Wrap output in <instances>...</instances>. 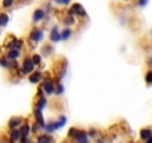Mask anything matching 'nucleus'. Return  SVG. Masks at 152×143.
Returning a JSON list of instances; mask_svg holds the SVG:
<instances>
[{"label":"nucleus","mask_w":152,"mask_h":143,"mask_svg":"<svg viewBox=\"0 0 152 143\" xmlns=\"http://www.w3.org/2000/svg\"><path fill=\"white\" fill-rule=\"evenodd\" d=\"M67 15L87 18V12H85L84 6H81V3H73V5H70V8H69V11H67Z\"/></svg>","instance_id":"nucleus-1"},{"label":"nucleus","mask_w":152,"mask_h":143,"mask_svg":"<svg viewBox=\"0 0 152 143\" xmlns=\"http://www.w3.org/2000/svg\"><path fill=\"white\" fill-rule=\"evenodd\" d=\"M40 88L43 90V93H45V94H48V96H52V94L55 93V82H54L51 78H45V79L42 81V85H40Z\"/></svg>","instance_id":"nucleus-2"},{"label":"nucleus","mask_w":152,"mask_h":143,"mask_svg":"<svg viewBox=\"0 0 152 143\" xmlns=\"http://www.w3.org/2000/svg\"><path fill=\"white\" fill-rule=\"evenodd\" d=\"M20 133H21V139L20 142L21 143H28V137L31 134V125L28 122H24L21 127H20Z\"/></svg>","instance_id":"nucleus-3"},{"label":"nucleus","mask_w":152,"mask_h":143,"mask_svg":"<svg viewBox=\"0 0 152 143\" xmlns=\"http://www.w3.org/2000/svg\"><path fill=\"white\" fill-rule=\"evenodd\" d=\"M43 36H45V31H43V28L34 27V28L30 31V34H28V39H30L33 43H37V42H40V40L43 39Z\"/></svg>","instance_id":"nucleus-4"},{"label":"nucleus","mask_w":152,"mask_h":143,"mask_svg":"<svg viewBox=\"0 0 152 143\" xmlns=\"http://www.w3.org/2000/svg\"><path fill=\"white\" fill-rule=\"evenodd\" d=\"M34 64H33V61H31V57H27L24 61H23V66H21V72L24 75H31L33 72H34Z\"/></svg>","instance_id":"nucleus-5"},{"label":"nucleus","mask_w":152,"mask_h":143,"mask_svg":"<svg viewBox=\"0 0 152 143\" xmlns=\"http://www.w3.org/2000/svg\"><path fill=\"white\" fill-rule=\"evenodd\" d=\"M61 127H60V124L57 122V121H49V122H46L45 124V127H43V131H45V134H54L57 130H60Z\"/></svg>","instance_id":"nucleus-6"},{"label":"nucleus","mask_w":152,"mask_h":143,"mask_svg":"<svg viewBox=\"0 0 152 143\" xmlns=\"http://www.w3.org/2000/svg\"><path fill=\"white\" fill-rule=\"evenodd\" d=\"M72 143H90V137L85 130H79V133L76 134V137L72 140Z\"/></svg>","instance_id":"nucleus-7"},{"label":"nucleus","mask_w":152,"mask_h":143,"mask_svg":"<svg viewBox=\"0 0 152 143\" xmlns=\"http://www.w3.org/2000/svg\"><path fill=\"white\" fill-rule=\"evenodd\" d=\"M49 40L51 43H57L61 40V31L58 30V26H52L51 33H49Z\"/></svg>","instance_id":"nucleus-8"},{"label":"nucleus","mask_w":152,"mask_h":143,"mask_svg":"<svg viewBox=\"0 0 152 143\" xmlns=\"http://www.w3.org/2000/svg\"><path fill=\"white\" fill-rule=\"evenodd\" d=\"M46 11L45 9H42V8H39V9H36L34 12H33V23H40V21H43L45 18H46Z\"/></svg>","instance_id":"nucleus-9"},{"label":"nucleus","mask_w":152,"mask_h":143,"mask_svg":"<svg viewBox=\"0 0 152 143\" xmlns=\"http://www.w3.org/2000/svg\"><path fill=\"white\" fill-rule=\"evenodd\" d=\"M28 81H30L31 84H39V82L43 81V73H42L40 70H34L33 73L28 76Z\"/></svg>","instance_id":"nucleus-10"},{"label":"nucleus","mask_w":152,"mask_h":143,"mask_svg":"<svg viewBox=\"0 0 152 143\" xmlns=\"http://www.w3.org/2000/svg\"><path fill=\"white\" fill-rule=\"evenodd\" d=\"M23 124H24V121H23V118H20V116H15V118L9 119V122H8V125H9L11 130H14V128H20Z\"/></svg>","instance_id":"nucleus-11"},{"label":"nucleus","mask_w":152,"mask_h":143,"mask_svg":"<svg viewBox=\"0 0 152 143\" xmlns=\"http://www.w3.org/2000/svg\"><path fill=\"white\" fill-rule=\"evenodd\" d=\"M21 139V133H20V128H14L9 131V142L12 143H18Z\"/></svg>","instance_id":"nucleus-12"},{"label":"nucleus","mask_w":152,"mask_h":143,"mask_svg":"<svg viewBox=\"0 0 152 143\" xmlns=\"http://www.w3.org/2000/svg\"><path fill=\"white\" fill-rule=\"evenodd\" d=\"M139 137H140V140L146 142L149 137H152V128H151V127H145V128H142L140 133H139Z\"/></svg>","instance_id":"nucleus-13"},{"label":"nucleus","mask_w":152,"mask_h":143,"mask_svg":"<svg viewBox=\"0 0 152 143\" xmlns=\"http://www.w3.org/2000/svg\"><path fill=\"white\" fill-rule=\"evenodd\" d=\"M54 142H55L54 137L51 134H45V133L39 134L37 136V140H36V143H54Z\"/></svg>","instance_id":"nucleus-14"},{"label":"nucleus","mask_w":152,"mask_h":143,"mask_svg":"<svg viewBox=\"0 0 152 143\" xmlns=\"http://www.w3.org/2000/svg\"><path fill=\"white\" fill-rule=\"evenodd\" d=\"M48 107V98L45 97V96H42V97H39L37 98V103H36V107L34 109H37V110H45Z\"/></svg>","instance_id":"nucleus-15"},{"label":"nucleus","mask_w":152,"mask_h":143,"mask_svg":"<svg viewBox=\"0 0 152 143\" xmlns=\"http://www.w3.org/2000/svg\"><path fill=\"white\" fill-rule=\"evenodd\" d=\"M33 113H34V116H36V124L37 125H40L42 127V130H43V127H45V119H43V113H42V110H37V109H34L33 110Z\"/></svg>","instance_id":"nucleus-16"},{"label":"nucleus","mask_w":152,"mask_h":143,"mask_svg":"<svg viewBox=\"0 0 152 143\" xmlns=\"http://www.w3.org/2000/svg\"><path fill=\"white\" fill-rule=\"evenodd\" d=\"M23 48V40L20 39H14L9 45H8V49H17V51H21Z\"/></svg>","instance_id":"nucleus-17"},{"label":"nucleus","mask_w":152,"mask_h":143,"mask_svg":"<svg viewBox=\"0 0 152 143\" xmlns=\"http://www.w3.org/2000/svg\"><path fill=\"white\" fill-rule=\"evenodd\" d=\"M72 36H73V30L72 28L66 27L64 30H61V40H69V39H72Z\"/></svg>","instance_id":"nucleus-18"},{"label":"nucleus","mask_w":152,"mask_h":143,"mask_svg":"<svg viewBox=\"0 0 152 143\" xmlns=\"http://www.w3.org/2000/svg\"><path fill=\"white\" fill-rule=\"evenodd\" d=\"M20 55H21V51H17V49H9V51H8L6 58H8V60H11V61H15V60H17Z\"/></svg>","instance_id":"nucleus-19"},{"label":"nucleus","mask_w":152,"mask_h":143,"mask_svg":"<svg viewBox=\"0 0 152 143\" xmlns=\"http://www.w3.org/2000/svg\"><path fill=\"white\" fill-rule=\"evenodd\" d=\"M54 82H55V93L54 94L55 96H63L64 94V85H63V82L61 81H57V79Z\"/></svg>","instance_id":"nucleus-20"},{"label":"nucleus","mask_w":152,"mask_h":143,"mask_svg":"<svg viewBox=\"0 0 152 143\" xmlns=\"http://www.w3.org/2000/svg\"><path fill=\"white\" fill-rule=\"evenodd\" d=\"M52 54H54V48H52V45H45V46L42 48V55L48 57V55H52Z\"/></svg>","instance_id":"nucleus-21"},{"label":"nucleus","mask_w":152,"mask_h":143,"mask_svg":"<svg viewBox=\"0 0 152 143\" xmlns=\"http://www.w3.org/2000/svg\"><path fill=\"white\" fill-rule=\"evenodd\" d=\"M87 134H88V137L90 139H94V140H97L99 139V130H96V128H90V130H87Z\"/></svg>","instance_id":"nucleus-22"},{"label":"nucleus","mask_w":152,"mask_h":143,"mask_svg":"<svg viewBox=\"0 0 152 143\" xmlns=\"http://www.w3.org/2000/svg\"><path fill=\"white\" fill-rule=\"evenodd\" d=\"M79 133V128H76V127H72V128H69V131H67V137L69 139H75L76 137V134H78Z\"/></svg>","instance_id":"nucleus-23"},{"label":"nucleus","mask_w":152,"mask_h":143,"mask_svg":"<svg viewBox=\"0 0 152 143\" xmlns=\"http://www.w3.org/2000/svg\"><path fill=\"white\" fill-rule=\"evenodd\" d=\"M75 23H76V20H75V17H72V15H67V17L64 18V24H66V27H69V28H70V26H75Z\"/></svg>","instance_id":"nucleus-24"},{"label":"nucleus","mask_w":152,"mask_h":143,"mask_svg":"<svg viewBox=\"0 0 152 143\" xmlns=\"http://www.w3.org/2000/svg\"><path fill=\"white\" fill-rule=\"evenodd\" d=\"M9 21V15L8 14H0V27H5Z\"/></svg>","instance_id":"nucleus-25"},{"label":"nucleus","mask_w":152,"mask_h":143,"mask_svg":"<svg viewBox=\"0 0 152 143\" xmlns=\"http://www.w3.org/2000/svg\"><path fill=\"white\" fill-rule=\"evenodd\" d=\"M31 61H33V64H34V66H39V64L42 63V55H39V54H33Z\"/></svg>","instance_id":"nucleus-26"},{"label":"nucleus","mask_w":152,"mask_h":143,"mask_svg":"<svg viewBox=\"0 0 152 143\" xmlns=\"http://www.w3.org/2000/svg\"><path fill=\"white\" fill-rule=\"evenodd\" d=\"M52 2L58 6H69L72 3V0H52Z\"/></svg>","instance_id":"nucleus-27"},{"label":"nucleus","mask_w":152,"mask_h":143,"mask_svg":"<svg viewBox=\"0 0 152 143\" xmlns=\"http://www.w3.org/2000/svg\"><path fill=\"white\" fill-rule=\"evenodd\" d=\"M57 122L60 124V127L63 128L64 125H66V122H67V118H66V115H60L58 116V119H57Z\"/></svg>","instance_id":"nucleus-28"},{"label":"nucleus","mask_w":152,"mask_h":143,"mask_svg":"<svg viewBox=\"0 0 152 143\" xmlns=\"http://www.w3.org/2000/svg\"><path fill=\"white\" fill-rule=\"evenodd\" d=\"M0 66L5 67V69H9V60L6 57H2V58H0Z\"/></svg>","instance_id":"nucleus-29"},{"label":"nucleus","mask_w":152,"mask_h":143,"mask_svg":"<svg viewBox=\"0 0 152 143\" xmlns=\"http://www.w3.org/2000/svg\"><path fill=\"white\" fill-rule=\"evenodd\" d=\"M145 81H146L148 84H152V70L146 72V76H145Z\"/></svg>","instance_id":"nucleus-30"},{"label":"nucleus","mask_w":152,"mask_h":143,"mask_svg":"<svg viewBox=\"0 0 152 143\" xmlns=\"http://www.w3.org/2000/svg\"><path fill=\"white\" fill-rule=\"evenodd\" d=\"M39 130H42V127H40V125H37V124L34 122V125H31V133L37 134V133H39Z\"/></svg>","instance_id":"nucleus-31"},{"label":"nucleus","mask_w":152,"mask_h":143,"mask_svg":"<svg viewBox=\"0 0 152 143\" xmlns=\"http://www.w3.org/2000/svg\"><path fill=\"white\" fill-rule=\"evenodd\" d=\"M15 3V0H3V6L5 8H9V6H12Z\"/></svg>","instance_id":"nucleus-32"},{"label":"nucleus","mask_w":152,"mask_h":143,"mask_svg":"<svg viewBox=\"0 0 152 143\" xmlns=\"http://www.w3.org/2000/svg\"><path fill=\"white\" fill-rule=\"evenodd\" d=\"M148 2H149V0H137V5H139L140 8H145V6L148 5Z\"/></svg>","instance_id":"nucleus-33"},{"label":"nucleus","mask_w":152,"mask_h":143,"mask_svg":"<svg viewBox=\"0 0 152 143\" xmlns=\"http://www.w3.org/2000/svg\"><path fill=\"white\" fill-rule=\"evenodd\" d=\"M148 64H149V66H152V57H149V60H148Z\"/></svg>","instance_id":"nucleus-34"},{"label":"nucleus","mask_w":152,"mask_h":143,"mask_svg":"<svg viewBox=\"0 0 152 143\" xmlns=\"http://www.w3.org/2000/svg\"><path fill=\"white\" fill-rule=\"evenodd\" d=\"M145 143H152V137H149V139H148V140H146Z\"/></svg>","instance_id":"nucleus-35"},{"label":"nucleus","mask_w":152,"mask_h":143,"mask_svg":"<svg viewBox=\"0 0 152 143\" xmlns=\"http://www.w3.org/2000/svg\"><path fill=\"white\" fill-rule=\"evenodd\" d=\"M97 143H106L104 140H97Z\"/></svg>","instance_id":"nucleus-36"},{"label":"nucleus","mask_w":152,"mask_h":143,"mask_svg":"<svg viewBox=\"0 0 152 143\" xmlns=\"http://www.w3.org/2000/svg\"><path fill=\"white\" fill-rule=\"evenodd\" d=\"M2 143H12V142H2Z\"/></svg>","instance_id":"nucleus-37"},{"label":"nucleus","mask_w":152,"mask_h":143,"mask_svg":"<svg viewBox=\"0 0 152 143\" xmlns=\"http://www.w3.org/2000/svg\"><path fill=\"white\" fill-rule=\"evenodd\" d=\"M122 2H130V0H122Z\"/></svg>","instance_id":"nucleus-38"},{"label":"nucleus","mask_w":152,"mask_h":143,"mask_svg":"<svg viewBox=\"0 0 152 143\" xmlns=\"http://www.w3.org/2000/svg\"><path fill=\"white\" fill-rule=\"evenodd\" d=\"M28 143H36V142H28Z\"/></svg>","instance_id":"nucleus-39"},{"label":"nucleus","mask_w":152,"mask_h":143,"mask_svg":"<svg viewBox=\"0 0 152 143\" xmlns=\"http://www.w3.org/2000/svg\"><path fill=\"white\" fill-rule=\"evenodd\" d=\"M151 34H152V30H151Z\"/></svg>","instance_id":"nucleus-40"}]
</instances>
